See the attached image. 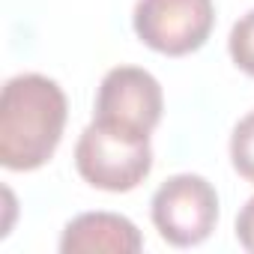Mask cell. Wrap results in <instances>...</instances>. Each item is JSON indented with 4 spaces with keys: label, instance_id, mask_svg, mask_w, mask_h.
Here are the masks:
<instances>
[{
    "label": "cell",
    "instance_id": "cell-1",
    "mask_svg": "<svg viewBox=\"0 0 254 254\" xmlns=\"http://www.w3.org/2000/svg\"><path fill=\"white\" fill-rule=\"evenodd\" d=\"M66 126V93L39 72L15 75L0 90V162L9 171L45 165Z\"/></svg>",
    "mask_w": 254,
    "mask_h": 254
},
{
    "label": "cell",
    "instance_id": "cell-2",
    "mask_svg": "<svg viewBox=\"0 0 254 254\" xmlns=\"http://www.w3.org/2000/svg\"><path fill=\"white\" fill-rule=\"evenodd\" d=\"M78 174L105 191H129L153 168V147L147 135H132L93 120L75 147Z\"/></svg>",
    "mask_w": 254,
    "mask_h": 254
},
{
    "label": "cell",
    "instance_id": "cell-3",
    "mask_svg": "<svg viewBox=\"0 0 254 254\" xmlns=\"http://www.w3.org/2000/svg\"><path fill=\"white\" fill-rule=\"evenodd\" d=\"M218 218L215 189L200 174H174L153 194V221L171 245H197Z\"/></svg>",
    "mask_w": 254,
    "mask_h": 254
},
{
    "label": "cell",
    "instance_id": "cell-4",
    "mask_svg": "<svg viewBox=\"0 0 254 254\" xmlns=\"http://www.w3.org/2000/svg\"><path fill=\"white\" fill-rule=\"evenodd\" d=\"M162 84L138 66H114L96 93V120L114 129L147 135L162 120Z\"/></svg>",
    "mask_w": 254,
    "mask_h": 254
},
{
    "label": "cell",
    "instance_id": "cell-5",
    "mask_svg": "<svg viewBox=\"0 0 254 254\" xmlns=\"http://www.w3.org/2000/svg\"><path fill=\"white\" fill-rule=\"evenodd\" d=\"M212 27V0H138V36L171 57L189 54L203 45Z\"/></svg>",
    "mask_w": 254,
    "mask_h": 254
},
{
    "label": "cell",
    "instance_id": "cell-6",
    "mask_svg": "<svg viewBox=\"0 0 254 254\" xmlns=\"http://www.w3.org/2000/svg\"><path fill=\"white\" fill-rule=\"evenodd\" d=\"M138 227L117 212H84L72 218L63 230L60 251L63 254H90V251H111V254H135L141 251Z\"/></svg>",
    "mask_w": 254,
    "mask_h": 254
},
{
    "label": "cell",
    "instance_id": "cell-7",
    "mask_svg": "<svg viewBox=\"0 0 254 254\" xmlns=\"http://www.w3.org/2000/svg\"><path fill=\"white\" fill-rule=\"evenodd\" d=\"M230 162L239 177L254 183V111H248L230 135Z\"/></svg>",
    "mask_w": 254,
    "mask_h": 254
},
{
    "label": "cell",
    "instance_id": "cell-8",
    "mask_svg": "<svg viewBox=\"0 0 254 254\" xmlns=\"http://www.w3.org/2000/svg\"><path fill=\"white\" fill-rule=\"evenodd\" d=\"M227 45H230V57H233V63H236L242 72L254 75V9L245 12V15L233 24Z\"/></svg>",
    "mask_w": 254,
    "mask_h": 254
},
{
    "label": "cell",
    "instance_id": "cell-9",
    "mask_svg": "<svg viewBox=\"0 0 254 254\" xmlns=\"http://www.w3.org/2000/svg\"><path fill=\"white\" fill-rule=\"evenodd\" d=\"M236 239L245 251L254 254V194L245 200V206L236 215Z\"/></svg>",
    "mask_w": 254,
    "mask_h": 254
}]
</instances>
